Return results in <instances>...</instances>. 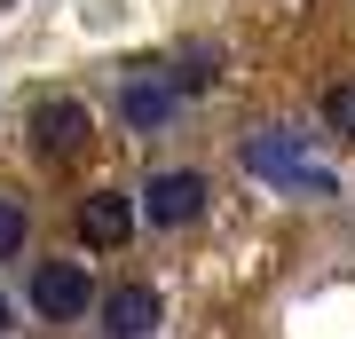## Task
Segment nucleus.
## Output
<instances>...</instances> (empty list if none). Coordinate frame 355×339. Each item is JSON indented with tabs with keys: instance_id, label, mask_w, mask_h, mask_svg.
Instances as JSON below:
<instances>
[{
	"instance_id": "1",
	"label": "nucleus",
	"mask_w": 355,
	"mask_h": 339,
	"mask_svg": "<svg viewBox=\"0 0 355 339\" xmlns=\"http://www.w3.org/2000/svg\"><path fill=\"white\" fill-rule=\"evenodd\" d=\"M245 166H253L261 182H277V189H300V198H331V182H324V174H316V166H308L300 150H292L277 126H261V134L245 142Z\"/></svg>"
},
{
	"instance_id": "2",
	"label": "nucleus",
	"mask_w": 355,
	"mask_h": 339,
	"mask_svg": "<svg viewBox=\"0 0 355 339\" xmlns=\"http://www.w3.org/2000/svg\"><path fill=\"white\" fill-rule=\"evenodd\" d=\"M32 308L48 315V324L87 315V261H40L32 268Z\"/></svg>"
},
{
	"instance_id": "3",
	"label": "nucleus",
	"mask_w": 355,
	"mask_h": 339,
	"mask_svg": "<svg viewBox=\"0 0 355 339\" xmlns=\"http://www.w3.org/2000/svg\"><path fill=\"white\" fill-rule=\"evenodd\" d=\"M142 214H150L158 229H182L205 214V174H190V166H174V174H150V189H142Z\"/></svg>"
},
{
	"instance_id": "4",
	"label": "nucleus",
	"mask_w": 355,
	"mask_h": 339,
	"mask_svg": "<svg viewBox=\"0 0 355 339\" xmlns=\"http://www.w3.org/2000/svg\"><path fill=\"white\" fill-rule=\"evenodd\" d=\"M40 150L48 158H71V150H87V134H95V119H87V103H71V95H55V103H40Z\"/></svg>"
},
{
	"instance_id": "5",
	"label": "nucleus",
	"mask_w": 355,
	"mask_h": 339,
	"mask_svg": "<svg viewBox=\"0 0 355 339\" xmlns=\"http://www.w3.org/2000/svg\"><path fill=\"white\" fill-rule=\"evenodd\" d=\"M79 237L103 245V252L127 245V237H135V198H119V189H95V198L79 205Z\"/></svg>"
},
{
	"instance_id": "6",
	"label": "nucleus",
	"mask_w": 355,
	"mask_h": 339,
	"mask_svg": "<svg viewBox=\"0 0 355 339\" xmlns=\"http://www.w3.org/2000/svg\"><path fill=\"white\" fill-rule=\"evenodd\" d=\"M150 324H158V292L150 284H119L103 300V331L111 339H150Z\"/></svg>"
},
{
	"instance_id": "7",
	"label": "nucleus",
	"mask_w": 355,
	"mask_h": 339,
	"mask_svg": "<svg viewBox=\"0 0 355 339\" xmlns=\"http://www.w3.org/2000/svg\"><path fill=\"white\" fill-rule=\"evenodd\" d=\"M119 111H127L135 134H158V126L174 119V87H166L158 71H150V79H127V87H119Z\"/></svg>"
},
{
	"instance_id": "8",
	"label": "nucleus",
	"mask_w": 355,
	"mask_h": 339,
	"mask_svg": "<svg viewBox=\"0 0 355 339\" xmlns=\"http://www.w3.org/2000/svg\"><path fill=\"white\" fill-rule=\"evenodd\" d=\"M32 237V214H24V198H0V261H16Z\"/></svg>"
},
{
	"instance_id": "9",
	"label": "nucleus",
	"mask_w": 355,
	"mask_h": 339,
	"mask_svg": "<svg viewBox=\"0 0 355 339\" xmlns=\"http://www.w3.org/2000/svg\"><path fill=\"white\" fill-rule=\"evenodd\" d=\"M324 126L355 134V79H347V87H324Z\"/></svg>"
},
{
	"instance_id": "10",
	"label": "nucleus",
	"mask_w": 355,
	"mask_h": 339,
	"mask_svg": "<svg viewBox=\"0 0 355 339\" xmlns=\"http://www.w3.org/2000/svg\"><path fill=\"white\" fill-rule=\"evenodd\" d=\"M8 315H16V308H8V292H0V331H8Z\"/></svg>"
}]
</instances>
